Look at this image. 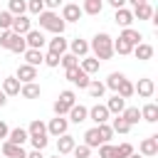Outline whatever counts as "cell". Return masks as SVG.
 Returning a JSON list of instances; mask_svg holds the SVG:
<instances>
[{"label":"cell","mask_w":158,"mask_h":158,"mask_svg":"<svg viewBox=\"0 0 158 158\" xmlns=\"http://www.w3.org/2000/svg\"><path fill=\"white\" fill-rule=\"evenodd\" d=\"M86 116H89V109H86V106H81V104H74V106L69 109V121H74V123L86 121Z\"/></svg>","instance_id":"obj_14"},{"label":"cell","mask_w":158,"mask_h":158,"mask_svg":"<svg viewBox=\"0 0 158 158\" xmlns=\"http://www.w3.org/2000/svg\"><path fill=\"white\" fill-rule=\"evenodd\" d=\"M121 118H123L128 126H136V123H138V118H141V111H138V106H126V109L121 111Z\"/></svg>","instance_id":"obj_16"},{"label":"cell","mask_w":158,"mask_h":158,"mask_svg":"<svg viewBox=\"0 0 158 158\" xmlns=\"http://www.w3.org/2000/svg\"><path fill=\"white\" fill-rule=\"evenodd\" d=\"M126 2H131L133 7H138V5H143V2H148V0H126Z\"/></svg>","instance_id":"obj_54"},{"label":"cell","mask_w":158,"mask_h":158,"mask_svg":"<svg viewBox=\"0 0 158 158\" xmlns=\"http://www.w3.org/2000/svg\"><path fill=\"white\" fill-rule=\"evenodd\" d=\"M128 158H141V156H136V153H131V156H128Z\"/></svg>","instance_id":"obj_56"},{"label":"cell","mask_w":158,"mask_h":158,"mask_svg":"<svg viewBox=\"0 0 158 158\" xmlns=\"http://www.w3.org/2000/svg\"><path fill=\"white\" fill-rule=\"evenodd\" d=\"M96 131H99L101 143H109V141H111V136H114V131H111V126H109V123H99V126H96Z\"/></svg>","instance_id":"obj_40"},{"label":"cell","mask_w":158,"mask_h":158,"mask_svg":"<svg viewBox=\"0 0 158 158\" xmlns=\"http://www.w3.org/2000/svg\"><path fill=\"white\" fill-rule=\"evenodd\" d=\"M44 64H47V67H59V57L52 54V52H47V54H44Z\"/></svg>","instance_id":"obj_49"},{"label":"cell","mask_w":158,"mask_h":158,"mask_svg":"<svg viewBox=\"0 0 158 158\" xmlns=\"http://www.w3.org/2000/svg\"><path fill=\"white\" fill-rule=\"evenodd\" d=\"M10 52H17V54H22V52H27V42H25V35H10V47H7Z\"/></svg>","instance_id":"obj_12"},{"label":"cell","mask_w":158,"mask_h":158,"mask_svg":"<svg viewBox=\"0 0 158 158\" xmlns=\"http://www.w3.org/2000/svg\"><path fill=\"white\" fill-rule=\"evenodd\" d=\"M84 146H89V148H94V146H101V138H99V131H96V126H94V128H89V131L84 133Z\"/></svg>","instance_id":"obj_33"},{"label":"cell","mask_w":158,"mask_h":158,"mask_svg":"<svg viewBox=\"0 0 158 158\" xmlns=\"http://www.w3.org/2000/svg\"><path fill=\"white\" fill-rule=\"evenodd\" d=\"M27 136H30V138H42V136H47V126H44L40 118H35V121L30 123V128H27Z\"/></svg>","instance_id":"obj_21"},{"label":"cell","mask_w":158,"mask_h":158,"mask_svg":"<svg viewBox=\"0 0 158 158\" xmlns=\"http://www.w3.org/2000/svg\"><path fill=\"white\" fill-rule=\"evenodd\" d=\"M67 79H69L72 84H77L79 89H86V86H89V81H91V79H89V74H84V72L79 69V64L67 69Z\"/></svg>","instance_id":"obj_3"},{"label":"cell","mask_w":158,"mask_h":158,"mask_svg":"<svg viewBox=\"0 0 158 158\" xmlns=\"http://www.w3.org/2000/svg\"><path fill=\"white\" fill-rule=\"evenodd\" d=\"M74 146H77V143H74V136H69V133H64V136L57 138V151H59V156H62V153H72Z\"/></svg>","instance_id":"obj_17"},{"label":"cell","mask_w":158,"mask_h":158,"mask_svg":"<svg viewBox=\"0 0 158 158\" xmlns=\"http://www.w3.org/2000/svg\"><path fill=\"white\" fill-rule=\"evenodd\" d=\"M10 35H12L10 30H2V32H0V47H2V49L10 47Z\"/></svg>","instance_id":"obj_48"},{"label":"cell","mask_w":158,"mask_h":158,"mask_svg":"<svg viewBox=\"0 0 158 158\" xmlns=\"http://www.w3.org/2000/svg\"><path fill=\"white\" fill-rule=\"evenodd\" d=\"M101 10H104V0H84L81 12H86V15H99Z\"/></svg>","instance_id":"obj_30"},{"label":"cell","mask_w":158,"mask_h":158,"mask_svg":"<svg viewBox=\"0 0 158 158\" xmlns=\"http://www.w3.org/2000/svg\"><path fill=\"white\" fill-rule=\"evenodd\" d=\"M12 17L15 15H10L7 10H0V30H10L12 27Z\"/></svg>","instance_id":"obj_42"},{"label":"cell","mask_w":158,"mask_h":158,"mask_svg":"<svg viewBox=\"0 0 158 158\" xmlns=\"http://www.w3.org/2000/svg\"><path fill=\"white\" fill-rule=\"evenodd\" d=\"M106 2H109V5L114 7V10H121V7L126 5V0H106Z\"/></svg>","instance_id":"obj_51"},{"label":"cell","mask_w":158,"mask_h":158,"mask_svg":"<svg viewBox=\"0 0 158 158\" xmlns=\"http://www.w3.org/2000/svg\"><path fill=\"white\" fill-rule=\"evenodd\" d=\"M86 89H89V94H91L94 99H101V96H104V91H106V86H104L99 79H96V81H89V86H86Z\"/></svg>","instance_id":"obj_35"},{"label":"cell","mask_w":158,"mask_h":158,"mask_svg":"<svg viewBox=\"0 0 158 158\" xmlns=\"http://www.w3.org/2000/svg\"><path fill=\"white\" fill-rule=\"evenodd\" d=\"M59 64H62L64 69H69V67H77V64H79V57H74L72 52H64V54L59 57Z\"/></svg>","instance_id":"obj_39"},{"label":"cell","mask_w":158,"mask_h":158,"mask_svg":"<svg viewBox=\"0 0 158 158\" xmlns=\"http://www.w3.org/2000/svg\"><path fill=\"white\" fill-rule=\"evenodd\" d=\"M156 153H158V136L143 138V141H141V156H146V158H153Z\"/></svg>","instance_id":"obj_10"},{"label":"cell","mask_w":158,"mask_h":158,"mask_svg":"<svg viewBox=\"0 0 158 158\" xmlns=\"http://www.w3.org/2000/svg\"><path fill=\"white\" fill-rule=\"evenodd\" d=\"M20 94H22L25 99H37V96L42 94V89H40V84L30 81V84H22V86H20Z\"/></svg>","instance_id":"obj_26"},{"label":"cell","mask_w":158,"mask_h":158,"mask_svg":"<svg viewBox=\"0 0 158 158\" xmlns=\"http://www.w3.org/2000/svg\"><path fill=\"white\" fill-rule=\"evenodd\" d=\"M131 49H133V47H131L128 42H123L121 37L114 42V52H118V54H131Z\"/></svg>","instance_id":"obj_41"},{"label":"cell","mask_w":158,"mask_h":158,"mask_svg":"<svg viewBox=\"0 0 158 158\" xmlns=\"http://www.w3.org/2000/svg\"><path fill=\"white\" fill-rule=\"evenodd\" d=\"M27 158H44V156H42V151H32V153H27Z\"/></svg>","instance_id":"obj_53"},{"label":"cell","mask_w":158,"mask_h":158,"mask_svg":"<svg viewBox=\"0 0 158 158\" xmlns=\"http://www.w3.org/2000/svg\"><path fill=\"white\" fill-rule=\"evenodd\" d=\"M52 109H54V114H57V116H64V114H69V109H72V106H67V104H62V101L57 99Z\"/></svg>","instance_id":"obj_47"},{"label":"cell","mask_w":158,"mask_h":158,"mask_svg":"<svg viewBox=\"0 0 158 158\" xmlns=\"http://www.w3.org/2000/svg\"><path fill=\"white\" fill-rule=\"evenodd\" d=\"M116 94H118L121 99H128V96H133V84H131L128 79H123V81L118 84V89H116Z\"/></svg>","instance_id":"obj_36"},{"label":"cell","mask_w":158,"mask_h":158,"mask_svg":"<svg viewBox=\"0 0 158 158\" xmlns=\"http://www.w3.org/2000/svg\"><path fill=\"white\" fill-rule=\"evenodd\" d=\"M89 116H91V121H94L96 126H99V123H106V121H109V109L101 106V104H96V106L89 109Z\"/></svg>","instance_id":"obj_11"},{"label":"cell","mask_w":158,"mask_h":158,"mask_svg":"<svg viewBox=\"0 0 158 158\" xmlns=\"http://www.w3.org/2000/svg\"><path fill=\"white\" fill-rule=\"evenodd\" d=\"M25 10H27V0H10L7 2V12L10 15H25Z\"/></svg>","instance_id":"obj_32"},{"label":"cell","mask_w":158,"mask_h":158,"mask_svg":"<svg viewBox=\"0 0 158 158\" xmlns=\"http://www.w3.org/2000/svg\"><path fill=\"white\" fill-rule=\"evenodd\" d=\"M72 153H74V158H89V156H91V148L81 143V146H74Z\"/></svg>","instance_id":"obj_44"},{"label":"cell","mask_w":158,"mask_h":158,"mask_svg":"<svg viewBox=\"0 0 158 158\" xmlns=\"http://www.w3.org/2000/svg\"><path fill=\"white\" fill-rule=\"evenodd\" d=\"M79 69L84 74H94V72H99V59L96 57H84L81 64H79Z\"/></svg>","instance_id":"obj_29"},{"label":"cell","mask_w":158,"mask_h":158,"mask_svg":"<svg viewBox=\"0 0 158 158\" xmlns=\"http://www.w3.org/2000/svg\"><path fill=\"white\" fill-rule=\"evenodd\" d=\"M30 30H32V22H30L25 15L12 17V27H10V32H15V35H27Z\"/></svg>","instance_id":"obj_7"},{"label":"cell","mask_w":158,"mask_h":158,"mask_svg":"<svg viewBox=\"0 0 158 158\" xmlns=\"http://www.w3.org/2000/svg\"><path fill=\"white\" fill-rule=\"evenodd\" d=\"M42 2H44V7H49V10H54V7L62 5V0H42Z\"/></svg>","instance_id":"obj_50"},{"label":"cell","mask_w":158,"mask_h":158,"mask_svg":"<svg viewBox=\"0 0 158 158\" xmlns=\"http://www.w3.org/2000/svg\"><path fill=\"white\" fill-rule=\"evenodd\" d=\"M84 12H81V7L79 5H74V2H67L64 7H62V20L64 22H79V17H81Z\"/></svg>","instance_id":"obj_6"},{"label":"cell","mask_w":158,"mask_h":158,"mask_svg":"<svg viewBox=\"0 0 158 158\" xmlns=\"http://www.w3.org/2000/svg\"><path fill=\"white\" fill-rule=\"evenodd\" d=\"M27 138H30V136H27V128H20V126H17V128H12V131L7 133V141H10V143H15V146H22Z\"/></svg>","instance_id":"obj_22"},{"label":"cell","mask_w":158,"mask_h":158,"mask_svg":"<svg viewBox=\"0 0 158 158\" xmlns=\"http://www.w3.org/2000/svg\"><path fill=\"white\" fill-rule=\"evenodd\" d=\"M54 158H59V156H54Z\"/></svg>","instance_id":"obj_57"},{"label":"cell","mask_w":158,"mask_h":158,"mask_svg":"<svg viewBox=\"0 0 158 158\" xmlns=\"http://www.w3.org/2000/svg\"><path fill=\"white\" fill-rule=\"evenodd\" d=\"M123 79H126V77H123V74H121V72H111V74H109V79H106V84H104V86H109V89H114V91H116V89H118V84H121V81H123Z\"/></svg>","instance_id":"obj_34"},{"label":"cell","mask_w":158,"mask_h":158,"mask_svg":"<svg viewBox=\"0 0 158 158\" xmlns=\"http://www.w3.org/2000/svg\"><path fill=\"white\" fill-rule=\"evenodd\" d=\"M69 47H72V54H74V57H84V54L89 52V42H84L81 37L72 40V44H69Z\"/></svg>","instance_id":"obj_28"},{"label":"cell","mask_w":158,"mask_h":158,"mask_svg":"<svg viewBox=\"0 0 158 158\" xmlns=\"http://www.w3.org/2000/svg\"><path fill=\"white\" fill-rule=\"evenodd\" d=\"M2 153H5L7 158H27L25 148H22V146H15V143H10V141L2 143Z\"/></svg>","instance_id":"obj_15"},{"label":"cell","mask_w":158,"mask_h":158,"mask_svg":"<svg viewBox=\"0 0 158 158\" xmlns=\"http://www.w3.org/2000/svg\"><path fill=\"white\" fill-rule=\"evenodd\" d=\"M20 81L15 79V77H7V79H2V94L5 96H17L20 94Z\"/></svg>","instance_id":"obj_13"},{"label":"cell","mask_w":158,"mask_h":158,"mask_svg":"<svg viewBox=\"0 0 158 158\" xmlns=\"http://www.w3.org/2000/svg\"><path fill=\"white\" fill-rule=\"evenodd\" d=\"M27 10L32 15H40V12H44V2L42 0H27Z\"/></svg>","instance_id":"obj_45"},{"label":"cell","mask_w":158,"mask_h":158,"mask_svg":"<svg viewBox=\"0 0 158 158\" xmlns=\"http://www.w3.org/2000/svg\"><path fill=\"white\" fill-rule=\"evenodd\" d=\"M131 52H133V54H136L138 59H143V62L153 57V47H151V44H146V42H138V44H136V47H133Z\"/></svg>","instance_id":"obj_25"},{"label":"cell","mask_w":158,"mask_h":158,"mask_svg":"<svg viewBox=\"0 0 158 158\" xmlns=\"http://www.w3.org/2000/svg\"><path fill=\"white\" fill-rule=\"evenodd\" d=\"M5 104H7V96H5V94H2V91H0V109H2V106H5Z\"/></svg>","instance_id":"obj_55"},{"label":"cell","mask_w":158,"mask_h":158,"mask_svg":"<svg viewBox=\"0 0 158 158\" xmlns=\"http://www.w3.org/2000/svg\"><path fill=\"white\" fill-rule=\"evenodd\" d=\"M37 17H40V27H42V30H49V32H54V35H62L64 27H67V22H64L57 12H52V10H44V12H40Z\"/></svg>","instance_id":"obj_2"},{"label":"cell","mask_w":158,"mask_h":158,"mask_svg":"<svg viewBox=\"0 0 158 158\" xmlns=\"http://www.w3.org/2000/svg\"><path fill=\"white\" fill-rule=\"evenodd\" d=\"M25 42H27L30 49H42V47H44V35H42L40 30H30V32L25 35Z\"/></svg>","instance_id":"obj_8"},{"label":"cell","mask_w":158,"mask_h":158,"mask_svg":"<svg viewBox=\"0 0 158 158\" xmlns=\"http://www.w3.org/2000/svg\"><path fill=\"white\" fill-rule=\"evenodd\" d=\"M133 20H151L153 17V7L148 5V2H143V5H138V7H133Z\"/></svg>","instance_id":"obj_23"},{"label":"cell","mask_w":158,"mask_h":158,"mask_svg":"<svg viewBox=\"0 0 158 158\" xmlns=\"http://www.w3.org/2000/svg\"><path fill=\"white\" fill-rule=\"evenodd\" d=\"M114 20H116V25H121V27H131V22H133V15H131V10L121 7V10H116Z\"/></svg>","instance_id":"obj_24"},{"label":"cell","mask_w":158,"mask_h":158,"mask_svg":"<svg viewBox=\"0 0 158 158\" xmlns=\"http://www.w3.org/2000/svg\"><path fill=\"white\" fill-rule=\"evenodd\" d=\"M106 109H109V114H116V116H118V114H121V111L126 109V99H121L118 94H114V96L109 99V104H106Z\"/></svg>","instance_id":"obj_20"},{"label":"cell","mask_w":158,"mask_h":158,"mask_svg":"<svg viewBox=\"0 0 158 158\" xmlns=\"http://www.w3.org/2000/svg\"><path fill=\"white\" fill-rule=\"evenodd\" d=\"M67 128H69V121L64 118V116H54L49 123H47V133H52V136H64L67 133Z\"/></svg>","instance_id":"obj_4"},{"label":"cell","mask_w":158,"mask_h":158,"mask_svg":"<svg viewBox=\"0 0 158 158\" xmlns=\"http://www.w3.org/2000/svg\"><path fill=\"white\" fill-rule=\"evenodd\" d=\"M141 118L148 121V123H156V121H158V106H156V104H146V106L141 109Z\"/></svg>","instance_id":"obj_27"},{"label":"cell","mask_w":158,"mask_h":158,"mask_svg":"<svg viewBox=\"0 0 158 158\" xmlns=\"http://www.w3.org/2000/svg\"><path fill=\"white\" fill-rule=\"evenodd\" d=\"M133 153V146L131 143H121V146H114V158H128Z\"/></svg>","instance_id":"obj_38"},{"label":"cell","mask_w":158,"mask_h":158,"mask_svg":"<svg viewBox=\"0 0 158 158\" xmlns=\"http://www.w3.org/2000/svg\"><path fill=\"white\" fill-rule=\"evenodd\" d=\"M133 91H138V96H143V99H151L153 91H156V84H153V79H138Z\"/></svg>","instance_id":"obj_9"},{"label":"cell","mask_w":158,"mask_h":158,"mask_svg":"<svg viewBox=\"0 0 158 158\" xmlns=\"http://www.w3.org/2000/svg\"><path fill=\"white\" fill-rule=\"evenodd\" d=\"M89 47L94 49V54H96L99 62H101V59H111V54H114V40H111L106 32H99V35L91 40Z\"/></svg>","instance_id":"obj_1"},{"label":"cell","mask_w":158,"mask_h":158,"mask_svg":"<svg viewBox=\"0 0 158 158\" xmlns=\"http://www.w3.org/2000/svg\"><path fill=\"white\" fill-rule=\"evenodd\" d=\"M25 59H27L30 67H37V64L44 62V54H42V49H27L25 52Z\"/></svg>","instance_id":"obj_31"},{"label":"cell","mask_w":158,"mask_h":158,"mask_svg":"<svg viewBox=\"0 0 158 158\" xmlns=\"http://www.w3.org/2000/svg\"><path fill=\"white\" fill-rule=\"evenodd\" d=\"M118 37H121L123 42H128L131 47H136V44L141 42V32H138V30H133V27H123V32H121Z\"/></svg>","instance_id":"obj_18"},{"label":"cell","mask_w":158,"mask_h":158,"mask_svg":"<svg viewBox=\"0 0 158 158\" xmlns=\"http://www.w3.org/2000/svg\"><path fill=\"white\" fill-rule=\"evenodd\" d=\"M111 131H114V133H128V131H131V126H128V123L121 118V114H118V116L114 118V123H111Z\"/></svg>","instance_id":"obj_37"},{"label":"cell","mask_w":158,"mask_h":158,"mask_svg":"<svg viewBox=\"0 0 158 158\" xmlns=\"http://www.w3.org/2000/svg\"><path fill=\"white\" fill-rule=\"evenodd\" d=\"M7 133H10L7 123H5V121H0V138H7Z\"/></svg>","instance_id":"obj_52"},{"label":"cell","mask_w":158,"mask_h":158,"mask_svg":"<svg viewBox=\"0 0 158 158\" xmlns=\"http://www.w3.org/2000/svg\"><path fill=\"white\" fill-rule=\"evenodd\" d=\"M15 79H17L20 84H30V81H35V79H37V67L20 64V67H17V74H15Z\"/></svg>","instance_id":"obj_5"},{"label":"cell","mask_w":158,"mask_h":158,"mask_svg":"<svg viewBox=\"0 0 158 158\" xmlns=\"http://www.w3.org/2000/svg\"><path fill=\"white\" fill-rule=\"evenodd\" d=\"M59 101H62V104H67V106H74L77 96H74V91H72V89H64V91L59 94Z\"/></svg>","instance_id":"obj_43"},{"label":"cell","mask_w":158,"mask_h":158,"mask_svg":"<svg viewBox=\"0 0 158 158\" xmlns=\"http://www.w3.org/2000/svg\"><path fill=\"white\" fill-rule=\"evenodd\" d=\"M99 158H114V146L111 143H101L99 146Z\"/></svg>","instance_id":"obj_46"},{"label":"cell","mask_w":158,"mask_h":158,"mask_svg":"<svg viewBox=\"0 0 158 158\" xmlns=\"http://www.w3.org/2000/svg\"><path fill=\"white\" fill-rule=\"evenodd\" d=\"M49 52L57 54V57H62V54L67 52V40H64L62 35H57L54 40H49Z\"/></svg>","instance_id":"obj_19"}]
</instances>
